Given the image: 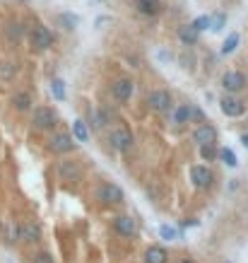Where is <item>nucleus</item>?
Listing matches in <instances>:
<instances>
[{
    "label": "nucleus",
    "instance_id": "nucleus-1",
    "mask_svg": "<svg viewBox=\"0 0 248 263\" xmlns=\"http://www.w3.org/2000/svg\"><path fill=\"white\" fill-rule=\"evenodd\" d=\"M96 201L101 203V206H118V203H123V198H125V193H123V188L114 184V181H104V184H99L96 186Z\"/></svg>",
    "mask_w": 248,
    "mask_h": 263
},
{
    "label": "nucleus",
    "instance_id": "nucleus-2",
    "mask_svg": "<svg viewBox=\"0 0 248 263\" xmlns=\"http://www.w3.org/2000/svg\"><path fill=\"white\" fill-rule=\"evenodd\" d=\"M147 104H150V109L157 113H169L173 106V99L166 90H152L150 97H147Z\"/></svg>",
    "mask_w": 248,
    "mask_h": 263
},
{
    "label": "nucleus",
    "instance_id": "nucleus-3",
    "mask_svg": "<svg viewBox=\"0 0 248 263\" xmlns=\"http://www.w3.org/2000/svg\"><path fill=\"white\" fill-rule=\"evenodd\" d=\"M32 123L37 126L39 131H48V128H53V126L58 123L56 109H51V106H39V109H34V118H32Z\"/></svg>",
    "mask_w": 248,
    "mask_h": 263
},
{
    "label": "nucleus",
    "instance_id": "nucleus-4",
    "mask_svg": "<svg viewBox=\"0 0 248 263\" xmlns=\"http://www.w3.org/2000/svg\"><path fill=\"white\" fill-rule=\"evenodd\" d=\"M29 41H32V46H34V49L46 51V49H51V46H53V34L48 32V27L37 24V27H32V32H29Z\"/></svg>",
    "mask_w": 248,
    "mask_h": 263
},
{
    "label": "nucleus",
    "instance_id": "nucleus-5",
    "mask_svg": "<svg viewBox=\"0 0 248 263\" xmlns=\"http://www.w3.org/2000/svg\"><path fill=\"white\" fill-rule=\"evenodd\" d=\"M109 143H111V148L118 152H128L133 148V133L128 131V128H114L111 135H109Z\"/></svg>",
    "mask_w": 248,
    "mask_h": 263
},
{
    "label": "nucleus",
    "instance_id": "nucleus-6",
    "mask_svg": "<svg viewBox=\"0 0 248 263\" xmlns=\"http://www.w3.org/2000/svg\"><path fill=\"white\" fill-rule=\"evenodd\" d=\"M212 179H214V174L207 164H195L191 167V181L195 188H207L212 186Z\"/></svg>",
    "mask_w": 248,
    "mask_h": 263
},
{
    "label": "nucleus",
    "instance_id": "nucleus-7",
    "mask_svg": "<svg viewBox=\"0 0 248 263\" xmlns=\"http://www.w3.org/2000/svg\"><path fill=\"white\" fill-rule=\"evenodd\" d=\"M219 109H222L224 116H231V118H239V116H244V111H246L244 102L236 99V97H231V94H224L219 99Z\"/></svg>",
    "mask_w": 248,
    "mask_h": 263
},
{
    "label": "nucleus",
    "instance_id": "nucleus-8",
    "mask_svg": "<svg viewBox=\"0 0 248 263\" xmlns=\"http://www.w3.org/2000/svg\"><path fill=\"white\" fill-rule=\"evenodd\" d=\"M133 92H135V82L128 80V77H121V80H116L111 85V97L116 102H128L133 97Z\"/></svg>",
    "mask_w": 248,
    "mask_h": 263
},
{
    "label": "nucleus",
    "instance_id": "nucleus-9",
    "mask_svg": "<svg viewBox=\"0 0 248 263\" xmlns=\"http://www.w3.org/2000/svg\"><path fill=\"white\" fill-rule=\"evenodd\" d=\"M48 148H51L53 152H58V155L73 152V148H75V138H73L70 133H56V135H51Z\"/></svg>",
    "mask_w": 248,
    "mask_h": 263
},
{
    "label": "nucleus",
    "instance_id": "nucleus-10",
    "mask_svg": "<svg viewBox=\"0 0 248 263\" xmlns=\"http://www.w3.org/2000/svg\"><path fill=\"white\" fill-rule=\"evenodd\" d=\"M222 87L227 90V94L241 92L246 87V75L239 73V70H229V73H224V77H222Z\"/></svg>",
    "mask_w": 248,
    "mask_h": 263
},
{
    "label": "nucleus",
    "instance_id": "nucleus-11",
    "mask_svg": "<svg viewBox=\"0 0 248 263\" xmlns=\"http://www.w3.org/2000/svg\"><path fill=\"white\" fill-rule=\"evenodd\" d=\"M193 140L198 145H210V143H217V128L212 123H200L195 133H193Z\"/></svg>",
    "mask_w": 248,
    "mask_h": 263
},
{
    "label": "nucleus",
    "instance_id": "nucleus-12",
    "mask_svg": "<svg viewBox=\"0 0 248 263\" xmlns=\"http://www.w3.org/2000/svg\"><path fill=\"white\" fill-rule=\"evenodd\" d=\"M58 174H60V179H63V181H80L82 169H80V164H77V162L63 159V162H58Z\"/></svg>",
    "mask_w": 248,
    "mask_h": 263
},
{
    "label": "nucleus",
    "instance_id": "nucleus-13",
    "mask_svg": "<svg viewBox=\"0 0 248 263\" xmlns=\"http://www.w3.org/2000/svg\"><path fill=\"white\" fill-rule=\"evenodd\" d=\"M17 239L19 242H27V244H34L41 239V227L37 222H22L17 232Z\"/></svg>",
    "mask_w": 248,
    "mask_h": 263
},
{
    "label": "nucleus",
    "instance_id": "nucleus-14",
    "mask_svg": "<svg viewBox=\"0 0 248 263\" xmlns=\"http://www.w3.org/2000/svg\"><path fill=\"white\" fill-rule=\"evenodd\" d=\"M114 229L121 237H133L137 227H135V220L130 215H118V217H114Z\"/></svg>",
    "mask_w": 248,
    "mask_h": 263
},
{
    "label": "nucleus",
    "instance_id": "nucleus-15",
    "mask_svg": "<svg viewBox=\"0 0 248 263\" xmlns=\"http://www.w3.org/2000/svg\"><path fill=\"white\" fill-rule=\"evenodd\" d=\"M198 116H200V111L193 109L191 104H181V106L173 111V121H176L178 126H183V123H191L193 118H198Z\"/></svg>",
    "mask_w": 248,
    "mask_h": 263
},
{
    "label": "nucleus",
    "instance_id": "nucleus-16",
    "mask_svg": "<svg viewBox=\"0 0 248 263\" xmlns=\"http://www.w3.org/2000/svg\"><path fill=\"white\" fill-rule=\"evenodd\" d=\"M135 7H137V12H140V15H147V17L159 15V10H162L159 0H135Z\"/></svg>",
    "mask_w": 248,
    "mask_h": 263
},
{
    "label": "nucleus",
    "instance_id": "nucleus-17",
    "mask_svg": "<svg viewBox=\"0 0 248 263\" xmlns=\"http://www.w3.org/2000/svg\"><path fill=\"white\" fill-rule=\"evenodd\" d=\"M166 259H169V254H166L164 246L154 244L145 251V263H166Z\"/></svg>",
    "mask_w": 248,
    "mask_h": 263
},
{
    "label": "nucleus",
    "instance_id": "nucleus-18",
    "mask_svg": "<svg viewBox=\"0 0 248 263\" xmlns=\"http://www.w3.org/2000/svg\"><path fill=\"white\" fill-rule=\"evenodd\" d=\"M198 37H200V32H195L191 24H183V27H178V39H181L183 44L193 46V44H198Z\"/></svg>",
    "mask_w": 248,
    "mask_h": 263
},
{
    "label": "nucleus",
    "instance_id": "nucleus-19",
    "mask_svg": "<svg viewBox=\"0 0 248 263\" xmlns=\"http://www.w3.org/2000/svg\"><path fill=\"white\" fill-rule=\"evenodd\" d=\"M73 138H75L77 143H87L89 140V131H87V123L84 121L77 118L75 123H73Z\"/></svg>",
    "mask_w": 248,
    "mask_h": 263
},
{
    "label": "nucleus",
    "instance_id": "nucleus-20",
    "mask_svg": "<svg viewBox=\"0 0 248 263\" xmlns=\"http://www.w3.org/2000/svg\"><path fill=\"white\" fill-rule=\"evenodd\" d=\"M12 104H15L17 111H27V109L32 106V94L29 92H17L15 97H12Z\"/></svg>",
    "mask_w": 248,
    "mask_h": 263
},
{
    "label": "nucleus",
    "instance_id": "nucleus-21",
    "mask_svg": "<svg viewBox=\"0 0 248 263\" xmlns=\"http://www.w3.org/2000/svg\"><path fill=\"white\" fill-rule=\"evenodd\" d=\"M217 159H219L222 164L231 167V169H234V167H239V157L234 155V150H231V148H222V150H219V157H217Z\"/></svg>",
    "mask_w": 248,
    "mask_h": 263
},
{
    "label": "nucleus",
    "instance_id": "nucleus-22",
    "mask_svg": "<svg viewBox=\"0 0 248 263\" xmlns=\"http://www.w3.org/2000/svg\"><path fill=\"white\" fill-rule=\"evenodd\" d=\"M200 157H203L205 162H217L219 150L214 148V143H210V145H200Z\"/></svg>",
    "mask_w": 248,
    "mask_h": 263
},
{
    "label": "nucleus",
    "instance_id": "nucleus-23",
    "mask_svg": "<svg viewBox=\"0 0 248 263\" xmlns=\"http://www.w3.org/2000/svg\"><path fill=\"white\" fill-rule=\"evenodd\" d=\"M236 46H239V34H236V32H231L229 37L224 39V44H222V53H224V56H229V53L236 51Z\"/></svg>",
    "mask_w": 248,
    "mask_h": 263
},
{
    "label": "nucleus",
    "instance_id": "nucleus-24",
    "mask_svg": "<svg viewBox=\"0 0 248 263\" xmlns=\"http://www.w3.org/2000/svg\"><path fill=\"white\" fill-rule=\"evenodd\" d=\"M51 92L56 97V102H65V82H63L60 77H56V80L51 82Z\"/></svg>",
    "mask_w": 248,
    "mask_h": 263
},
{
    "label": "nucleus",
    "instance_id": "nucleus-25",
    "mask_svg": "<svg viewBox=\"0 0 248 263\" xmlns=\"http://www.w3.org/2000/svg\"><path fill=\"white\" fill-rule=\"evenodd\" d=\"M191 27L195 29V32H205L207 27H212V17L210 15H200V17H195L191 22Z\"/></svg>",
    "mask_w": 248,
    "mask_h": 263
},
{
    "label": "nucleus",
    "instance_id": "nucleus-26",
    "mask_svg": "<svg viewBox=\"0 0 248 263\" xmlns=\"http://www.w3.org/2000/svg\"><path fill=\"white\" fill-rule=\"evenodd\" d=\"M159 237L166 239V242H173V239H178V229L171 225H162L159 227Z\"/></svg>",
    "mask_w": 248,
    "mask_h": 263
},
{
    "label": "nucleus",
    "instance_id": "nucleus-27",
    "mask_svg": "<svg viewBox=\"0 0 248 263\" xmlns=\"http://www.w3.org/2000/svg\"><path fill=\"white\" fill-rule=\"evenodd\" d=\"M32 263H53V256L48 251H39L37 256L32 259Z\"/></svg>",
    "mask_w": 248,
    "mask_h": 263
},
{
    "label": "nucleus",
    "instance_id": "nucleus-28",
    "mask_svg": "<svg viewBox=\"0 0 248 263\" xmlns=\"http://www.w3.org/2000/svg\"><path fill=\"white\" fill-rule=\"evenodd\" d=\"M224 22H227V17H224V15H217V17L212 19V29H214V32H219V29L224 27Z\"/></svg>",
    "mask_w": 248,
    "mask_h": 263
},
{
    "label": "nucleus",
    "instance_id": "nucleus-29",
    "mask_svg": "<svg viewBox=\"0 0 248 263\" xmlns=\"http://www.w3.org/2000/svg\"><path fill=\"white\" fill-rule=\"evenodd\" d=\"M63 22H65V29H73V24H77V22H80V19L77 17H73V15H63Z\"/></svg>",
    "mask_w": 248,
    "mask_h": 263
},
{
    "label": "nucleus",
    "instance_id": "nucleus-30",
    "mask_svg": "<svg viewBox=\"0 0 248 263\" xmlns=\"http://www.w3.org/2000/svg\"><path fill=\"white\" fill-rule=\"evenodd\" d=\"M12 75V68H0V77H10Z\"/></svg>",
    "mask_w": 248,
    "mask_h": 263
},
{
    "label": "nucleus",
    "instance_id": "nucleus-31",
    "mask_svg": "<svg viewBox=\"0 0 248 263\" xmlns=\"http://www.w3.org/2000/svg\"><path fill=\"white\" fill-rule=\"evenodd\" d=\"M183 227H198V220H183Z\"/></svg>",
    "mask_w": 248,
    "mask_h": 263
},
{
    "label": "nucleus",
    "instance_id": "nucleus-32",
    "mask_svg": "<svg viewBox=\"0 0 248 263\" xmlns=\"http://www.w3.org/2000/svg\"><path fill=\"white\" fill-rule=\"evenodd\" d=\"M241 145L248 150V133H244V135H241Z\"/></svg>",
    "mask_w": 248,
    "mask_h": 263
},
{
    "label": "nucleus",
    "instance_id": "nucleus-33",
    "mask_svg": "<svg viewBox=\"0 0 248 263\" xmlns=\"http://www.w3.org/2000/svg\"><path fill=\"white\" fill-rule=\"evenodd\" d=\"M178 263H195V261H193V259H181Z\"/></svg>",
    "mask_w": 248,
    "mask_h": 263
}]
</instances>
